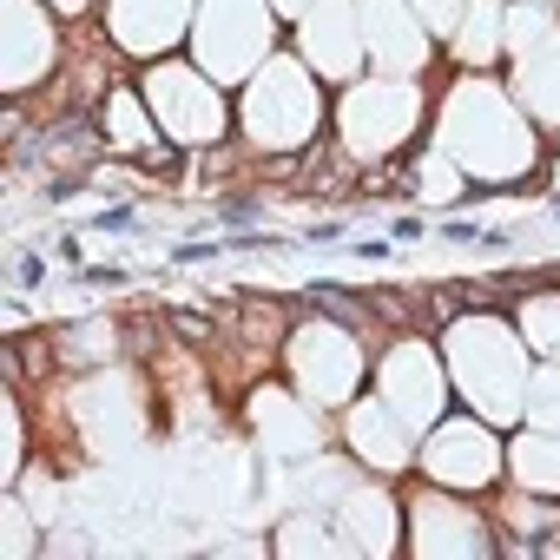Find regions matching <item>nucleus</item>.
<instances>
[{
	"mask_svg": "<svg viewBox=\"0 0 560 560\" xmlns=\"http://www.w3.org/2000/svg\"><path fill=\"white\" fill-rule=\"evenodd\" d=\"M257 218H264L257 198H218V205H211V224H238V231H251Z\"/></svg>",
	"mask_w": 560,
	"mask_h": 560,
	"instance_id": "f257e3e1",
	"label": "nucleus"
},
{
	"mask_svg": "<svg viewBox=\"0 0 560 560\" xmlns=\"http://www.w3.org/2000/svg\"><path fill=\"white\" fill-rule=\"evenodd\" d=\"M14 284H20V290H40V284H47V257H40V251H20V257H14Z\"/></svg>",
	"mask_w": 560,
	"mask_h": 560,
	"instance_id": "f03ea898",
	"label": "nucleus"
},
{
	"mask_svg": "<svg viewBox=\"0 0 560 560\" xmlns=\"http://www.w3.org/2000/svg\"><path fill=\"white\" fill-rule=\"evenodd\" d=\"M99 231H132V224H139V205H99Z\"/></svg>",
	"mask_w": 560,
	"mask_h": 560,
	"instance_id": "7ed1b4c3",
	"label": "nucleus"
},
{
	"mask_svg": "<svg viewBox=\"0 0 560 560\" xmlns=\"http://www.w3.org/2000/svg\"><path fill=\"white\" fill-rule=\"evenodd\" d=\"M435 231H442L448 244H488V231H475V224H462V218H442Z\"/></svg>",
	"mask_w": 560,
	"mask_h": 560,
	"instance_id": "20e7f679",
	"label": "nucleus"
},
{
	"mask_svg": "<svg viewBox=\"0 0 560 560\" xmlns=\"http://www.w3.org/2000/svg\"><path fill=\"white\" fill-rule=\"evenodd\" d=\"M224 244H205V238H192V244H178L172 251V264H205V257H218Z\"/></svg>",
	"mask_w": 560,
	"mask_h": 560,
	"instance_id": "39448f33",
	"label": "nucleus"
},
{
	"mask_svg": "<svg viewBox=\"0 0 560 560\" xmlns=\"http://www.w3.org/2000/svg\"><path fill=\"white\" fill-rule=\"evenodd\" d=\"M80 284H106V290H119V284H126V271H119V264H93V271H80Z\"/></svg>",
	"mask_w": 560,
	"mask_h": 560,
	"instance_id": "423d86ee",
	"label": "nucleus"
},
{
	"mask_svg": "<svg viewBox=\"0 0 560 560\" xmlns=\"http://www.w3.org/2000/svg\"><path fill=\"white\" fill-rule=\"evenodd\" d=\"M389 251H396L389 238H363V244H350V257H363V264H383Z\"/></svg>",
	"mask_w": 560,
	"mask_h": 560,
	"instance_id": "0eeeda50",
	"label": "nucleus"
},
{
	"mask_svg": "<svg viewBox=\"0 0 560 560\" xmlns=\"http://www.w3.org/2000/svg\"><path fill=\"white\" fill-rule=\"evenodd\" d=\"M343 238V218H323V224H310V244H336Z\"/></svg>",
	"mask_w": 560,
	"mask_h": 560,
	"instance_id": "6e6552de",
	"label": "nucleus"
},
{
	"mask_svg": "<svg viewBox=\"0 0 560 560\" xmlns=\"http://www.w3.org/2000/svg\"><path fill=\"white\" fill-rule=\"evenodd\" d=\"M422 231H429V224H422L416 211H402V218H396V238H422Z\"/></svg>",
	"mask_w": 560,
	"mask_h": 560,
	"instance_id": "1a4fd4ad",
	"label": "nucleus"
},
{
	"mask_svg": "<svg viewBox=\"0 0 560 560\" xmlns=\"http://www.w3.org/2000/svg\"><path fill=\"white\" fill-rule=\"evenodd\" d=\"M554 218H560V198H554Z\"/></svg>",
	"mask_w": 560,
	"mask_h": 560,
	"instance_id": "9d476101",
	"label": "nucleus"
}]
</instances>
